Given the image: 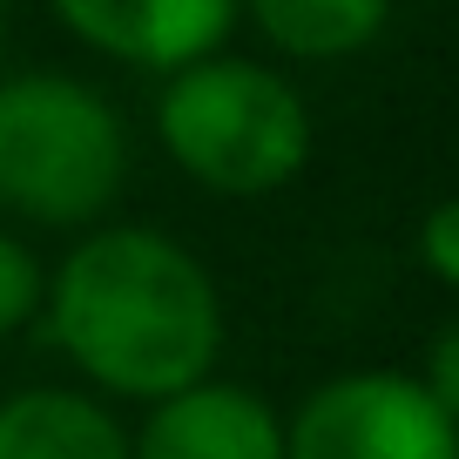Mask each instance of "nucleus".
I'll list each match as a JSON object with an SVG mask.
<instances>
[{
	"mask_svg": "<svg viewBox=\"0 0 459 459\" xmlns=\"http://www.w3.org/2000/svg\"><path fill=\"white\" fill-rule=\"evenodd\" d=\"M41 317L55 351L95 392L143 405L210 378L223 351V298L210 271L143 223L88 230L48 277Z\"/></svg>",
	"mask_w": 459,
	"mask_h": 459,
	"instance_id": "f257e3e1",
	"label": "nucleus"
},
{
	"mask_svg": "<svg viewBox=\"0 0 459 459\" xmlns=\"http://www.w3.org/2000/svg\"><path fill=\"white\" fill-rule=\"evenodd\" d=\"M0 459H135L129 426L68 385H28L0 399Z\"/></svg>",
	"mask_w": 459,
	"mask_h": 459,
	"instance_id": "0eeeda50",
	"label": "nucleus"
},
{
	"mask_svg": "<svg viewBox=\"0 0 459 459\" xmlns=\"http://www.w3.org/2000/svg\"><path fill=\"white\" fill-rule=\"evenodd\" d=\"M41 298H48V271L14 230H0V338H14L21 325L41 317Z\"/></svg>",
	"mask_w": 459,
	"mask_h": 459,
	"instance_id": "1a4fd4ad",
	"label": "nucleus"
},
{
	"mask_svg": "<svg viewBox=\"0 0 459 459\" xmlns=\"http://www.w3.org/2000/svg\"><path fill=\"white\" fill-rule=\"evenodd\" d=\"M82 48L122 68L176 74L203 55H223L244 0H48Z\"/></svg>",
	"mask_w": 459,
	"mask_h": 459,
	"instance_id": "39448f33",
	"label": "nucleus"
},
{
	"mask_svg": "<svg viewBox=\"0 0 459 459\" xmlns=\"http://www.w3.org/2000/svg\"><path fill=\"white\" fill-rule=\"evenodd\" d=\"M135 459H284V419L271 399L230 378H196L189 392L149 405L143 432H129Z\"/></svg>",
	"mask_w": 459,
	"mask_h": 459,
	"instance_id": "423d86ee",
	"label": "nucleus"
},
{
	"mask_svg": "<svg viewBox=\"0 0 459 459\" xmlns=\"http://www.w3.org/2000/svg\"><path fill=\"white\" fill-rule=\"evenodd\" d=\"M156 143L216 196H271L311 162V108L290 74L244 55H203L162 74Z\"/></svg>",
	"mask_w": 459,
	"mask_h": 459,
	"instance_id": "f03ea898",
	"label": "nucleus"
},
{
	"mask_svg": "<svg viewBox=\"0 0 459 459\" xmlns=\"http://www.w3.org/2000/svg\"><path fill=\"white\" fill-rule=\"evenodd\" d=\"M244 14L290 61H344L385 34L392 0H244Z\"/></svg>",
	"mask_w": 459,
	"mask_h": 459,
	"instance_id": "6e6552de",
	"label": "nucleus"
},
{
	"mask_svg": "<svg viewBox=\"0 0 459 459\" xmlns=\"http://www.w3.org/2000/svg\"><path fill=\"white\" fill-rule=\"evenodd\" d=\"M419 257H426V271L439 277L446 290H459V196L432 203L426 223H419Z\"/></svg>",
	"mask_w": 459,
	"mask_h": 459,
	"instance_id": "9d476101",
	"label": "nucleus"
},
{
	"mask_svg": "<svg viewBox=\"0 0 459 459\" xmlns=\"http://www.w3.org/2000/svg\"><path fill=\"white\" fill-rule=\"evenodd\" d=\"M419 385H426L432 399H439V412L459 426V317L426 344V372H419Z\"/></svg>",
	"mask_w": 459,
	"mask_h": 459,
	"instance_id": "9b49d317",
	"label": "nucleus"
},
{
	"mask_svg": "<svg viewBox=\"0 0 459 459\" xmlns=\"http://www.w3.org/2000/svg\"><path fill=\"white\" fill-rule=\"evenodd\" d=\"M284 459H459V426L412 372H338L284 419Z\"/></svg>",
	"mask_w": 459,
	"mask_h": 459,
	"instance_id": "20e7f679",
	"label": "nucleus"
},
{
	"mask_svg": "<svg viewBox=\"0 0 459 459\" xmlns=\"http://www.w3.org/2000/svg\"><path fill=\"white\" fill-rule=\"evenodd\" d=\"M0 41H7V14H0Z\"/></svg>",
	"mask_w": 459,
	"mask_h": 459,
	"instance_id": "f8f14e48",
	"label": "nucleus"
},
{
	"mask_svg": "<svg viewBox=\"0 0 459 459\" xmlns=\"http://www.w3.org/2000/svg\"><path fill=\"white\" fill-rule=\"evenodd\" d=\"M129 183V129L101 88L61 68L0 82V210L41 230H82Z\"/></svg>",
	"mask_w": 459,
	"mask_h": 459,
	"instance_id": "7ed1b4c3",
	"label": "nucleus"
}]
</instances>
